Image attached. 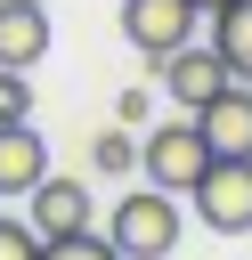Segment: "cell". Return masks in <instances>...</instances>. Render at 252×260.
I'll list each match as a JSON object with an SVG mask.
<instances>
[{
	"label": "cell",
	"mask_w": 252,
	"mask_h": 260,
	"mask_svg": "<svg viewBox=\"0 0 252 260\" xmlns=\"http://www.w3.org/2000/svg\"><path fill=\"white\" fill-rule=\"evenodd\" d=\"M24 219H33V236H41V244H57V236H81V228H89V187L49 171V179L24 195Z\"/></svg>",
	"instance_id": "cell-6"
},
{
	"label": "cell",
	"mask_w": 252,
	"mask_h": 260,
	"mask_svg": "<svg viewBox=\"0 0 252 260\" xmlns=\"http://www.w3.org/2000/svg\"><path fill=\"white\" fill-rule=\"evenodd\" d=\"M106 244H114L122 260H171V252H179V195L154 187V179H138V187L106 211Z\"/></svg>",
	"instance_id": "cell-1"
},
{
	"label": "cell",
	"mask_w": 252,
	"mask_h": 260,
	"mask_svg": "<svg viewBox=\"0 0 252 260\" xmlns=\"http://www.w3.org/2000/svg\"><path fill=\"white\" fill-rule=\"evenodd\" d=\"M0 122H33V81L16 65H0Z\"/></svg>",
	"instance_id": "cell-12"
},
{
	"label": "cell",
	"mask_w": 252,
	"mask_h": 260,
	"mask_svg": "<svg viewBox=\"0 0 252 260\" xmlns=\"http://www.w3.org/2000/svg\"><path fill=\"white\" fill-rule=\"evenodd\" d=\"M49 57V8L41 0H0V65H41Z\"/></svg>",
	"instance_id": "cell-9"
},
{
	"label": "cell",
	"mask_w": 252,
	"mask_h": 260,
	"mask_svg": "<svg viewBox=\"0 0 252 260\" xmlns=\"http://www.w3.org/2000/svg\"><path fill=\"white\" fill-rule=\"evenodd\" d=\"M211 49L228 57V73H236V81H252V0L211 8Z\"/></svg>",
	"instance_id": "cell-10"
},
{
	"label": "cell",
	"mask_w": 252,
	"mask_h": 260,
	"mask_svg": "<svg viewBox=\"0 0 252 260\" xmlns=\"http://www.w3.org/2000/svg\"><path fill=\"white\" fill-rule=\"evenodd\" d=\"M195 130L211 154H252V81H228L211 106H195Z\"/></svg>",
	"instance_id": "cell-8"
},
{
	"label": "cell",
	"mask_w": 252,
	"mask_h": 260,
	"mask_svg": "<svg viewBox=\"0 0 252 260\" xmlns=\"http://www.w3.org/2000/svg\"><path fill=\"white\" fill-rule=\"evenodd\" d=\"M41 260H122V252L106 244V228H81V236H57V244H41Z\"/></svg>",
	"instance_id": "cell-11"
},
{
	"label": "cell",
	"mask_w": 252,
	"mask_h": 260,
	"mask_svg": "<svg viewBox=\"0 0 252 260\" xmlns=\"http://www.w3.org/2000/svg\"><path fill=\"white\" fill-rule=\"evenodd\" d=\"M130 162H138V138H130V130L98 138V171H106V179H130Z\"/></svg>",
	"instance_id": "cell-13"
},
{
	"label": "cell",
	"mask_w": 252,
	"mask_h": 260,
	"mask_svg": "<svg viewBox=\"0 0 252 260\" xmlns=\"http://www.w3.org/2000/svg\"><path fill=\"white\" fill-rule=\"evenodd\" d=\"M154 65H163V89H171L187 114H195V106H211V98L236 81V73H228V57H219V49H195V41H187V49H171V57H154Z\"/></svg>",
	"instance_id": "cell-5"
},
{
	"label": "cell",
	"mask_w": 252,
	"mask_h": 260,
	"mask_svg": "<svg viewBox=\"0 0 252 260\" xmlns=\"http://www.w3.org/2000/svg\"><path fill=\"white\" fill-rule=\"evenodd\" d=\"M195 0H122V32H130V49H146V57H171V49H187L195 41Z\"/></svg>",
	"instance_id": "cell-4"
},
{
	"label": "cell",
	"mask_w": 252,
	"mask_h": 260,
	"mask_svg": "<svg viewBox=\"0 0 252 260\" xmlns=\"http://www.w3.org/2000/svg\"><path fill=\"white\" fill-rule=\"evenodd\" d=\"M203 162H211V146H203V130H195V114L154 122V130L138 138V179H154V187H171V195H195Z\"/></svg>",
	"instance_id": "cell-2"
},
{
	"label": "cell",
	"mask_w": 252,
	"mask_h": 260,
	"mask_svg": "<svg viewBox=\"0 0 252 260\" xmlns=\"http://www.w3.org/2000/svg\"><path fill=\"white\" fill-rule=\"evenodd\" d=\"M41 8H49V0H41Z\"/></svg>",
	"instance_id": "cell-17"
},
{
	"label": "cell",
	"mask_w": 252,
	"mask_h": 260,
	"mask_svg": "<svg viewBox=\"0 0 252 260\" xmlns=\"http://www.w3.org/2000/svg\"><path fill=\"white\" fill-rule=\"evenodd\" d=\"M114 114H122V130H138V122H146V89H122V98H114Z\"/></svg>",
	"instance_id": "cell-15"
},
{
	"label": "cell",
	"mask_w": 252,
	"mask_h": 260,
	"mask_svg": "<svg viewBox=\"0 0 252 260\" xmlns=\"http://www.w3.org/2000/svg\"><path fill=\"white\" fill-rule=\"evenodd\" d=\"M41 179H49V138L33 122H0V203L33 195Z\"/></svg>",
	"instance_id": "cell-7"
},
{
	"label": "cell",
	"mask_w": 252,
	"mask_h": 260,
	"mask_svg": "<svg viewBox=\"0 0 252 260\" xmlns=\"http://www.w3.org/2000/svg\"><path fill=\"white\" fill-rule=\"evenodd\" d=\"M195 8H203V16H211V8H228V0H195Z\"/></svg>",
	"instance_id": "cell-16"
},
{
	"label": "cell",
	"mask_w": 252,
	"mask_h": 260,
	"mask_svg": "<svg viewBox=\"0 0 252 260\" xmlns=\"http://www.w3.org/2000/svg\"><path fill=\"white\" fill-rule=\"evenodd\" d=\"M195 219L211 236H252V154H211L195 179Z\"/></svg>",
	"instance_id": "cell-3"
},
{
	"label": "cell",
	"mask_w": 252,
	"mask_h": 260,
	"mask_svg": "<svg viewBox=\"0 0 252 260\" xmlns=\"http://www.w3.org/2000/svg\"><path fill=\"white\" fill-rule=\"evenodd\" d=\"M0 260H41V236H33V219H8V211H0Z\"/></svg>",
	"instance_id": "cell-14"
}]
</instances>
